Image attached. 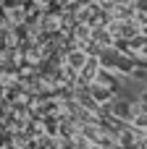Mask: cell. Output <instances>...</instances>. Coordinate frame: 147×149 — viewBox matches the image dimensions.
<instances>
[{"mask_svg": "<svg viewBox=\"0 0 147 149\" xmlns=\"http://www.w3.org/2000/svg\"><path fill=\"white\" fill-rule=\"evenodd\" d=\"M84 60H87V58H84V52H71V55H68V63H71L74 68H82V65H84Z\"/></svg>", "mask_w": 147, "mask_h": 149, "instance_id": "cell-1", "label": "cell"}]
</instances>
